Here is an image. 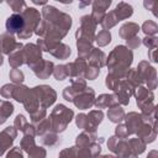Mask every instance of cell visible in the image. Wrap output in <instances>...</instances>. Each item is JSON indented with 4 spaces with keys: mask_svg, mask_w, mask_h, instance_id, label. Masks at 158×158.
<instances>
[{
    "mask_svg": "<svg viewBox=\"0 0 158 158\" xmlns=\"http://www.w3.org/2000/svg\"><path fill=\"white\" fill-rule=\"evenodd\" d=\"M133 54L131 49H128L125 46H116L109 54V58L106 59V65L109 68V73H112L117 75L120 79H125L130 65L132 63Z\"/></svg>",
    "mask_w": 158,
    "mask_h": 158,
    "instance_id": "obj_1",
    "label": "cell"
},
{
    "mask_svg": "<svg viewBox=\"0 0 158 158\" xmlns=\"http://www.w3.org/2000/svg\"><path fill=\"white\" fill-rule=\"evenodd\" d=\"M74 116V112L73 110L68 109L67 106L59 104L57 105L52 112H51V116H49V120H51V131L54 132V133H59V132H63L68 123L72 121Z\"/></svg>",
    "mask_w": 158,
    "mask_h": 158,
    "instance_id": "obj_2",
    "label": "cell"
},
{
    "mask_svg": "<svg viewBox=\"0 0 158 158\" xmlns=\"http://www.w3.org/2000/svg\"><path fill=\"white\" fill-rule=\"evenodd\" d=\"M21 15L23 17V28L20 33H17V36L20 40H26L30 38L36 31L38 23L41 22V15L40 11H37L35 7H26Z\"/></svg>",
    "mask_w": 158,
    "mask_h": 158,
    "instance_id": "obj_3",
    "label": "cell"
},
{
    "mask_svg": "<svg viewBox=\"0 0 158 158\" xmlns=\"http://www.w3.org/2000/svg\"><path fill=\"white\" fill-rule=\"evenodd\" d=\"M95 28H96V23L94 22L91 16H89V15L83 16L80 20V27L78 28V31L75 33L77 40L81 38V40H86L93 43V41L95 40V35H94Z\"/></svg>",
    "mask_w": 158,
    "mask_h": 158,
    "instance_id": "obj_4",
    "label": "cell"
},
{
    "mask_svg": "<svg viewBox=\"0 0 158 158\" xmlns=\"http://www.w3.org/2000/svg\"><path fill=\"white\" fill-rule=\"evenodd\" d=\"M42 51L40 49V47L37 44L33 43H27L22 47V56H23V63H26L31 69L36 68L41 62H42V57H41Z\"/></svg>",
    "mask_w": 158,
    "mask_h": 158,
    "instance_id": "obj_5",
    "label": "cell"
},
{
    "mask_svg": "<svg viewBox=\"0 0 158 158\" xmlns=\"http://www.w3.org/2000/svg\"><path fill=\"white\" fill-rule=\"evenodd\" d=\"M33 91L38 99L40 106L42 109H47L51 105H53V102L56 101L57 94L56 91L49 86V85H38L33 88Z\"/></svg>",
    "mask_w": 158,
    "mask_h": 158,
    "instance_id": "obj_6",
    "label": "cell"
},
{
    "mask_svg": "<svg viewBox=\"0 0 158 158\" xmlns=\"http://www.w3.org/2000/svg\"><path fill=\"white\" fill-rule=\"evenodd\" d=\"M133 91H135V88L126 79H122V80H120V83L115 88L114 96L116 98L118 105L120 104L121 105H127L130 102L131 95H133Z\"/></svg>",
    "mask_w": 158,
    "mask_h": 158,
    "instance_id": "obj_7",
    "label": "cell"
},
{
    "mask_svg": "<svg viewBox=\"0 0 158 158\" xmlns=\"http://www.w3.org/2000/svg\"><path fill=\"white\" fill-rule=\"evenodd\" d=\"M107 147L111 152H114L116 156L125 158L128 154H131V149H130V144L128 141L126 139H120L116 136H112L109 138L107 141Z\"/></svg>",
    "mask_w": 158,
    "mask_h": 158,
    "instance_id": "obj_8",
    "label": "cell"
},
{
    "mask_svg": "<svg viewBox=\"0 0 158 158\" xmlns=\"http://www.w3.org/2000/svg\"><path fill=\"white\" fill-rule=\"evenodd\" d=\"M94 101H95V91L91 88H86L84 91L79 93L73 100L74 105L81 110L90 109L94 105Z\"/></svg>",
    "mask_w": 158,
    "mask_h": 158,
    "instance_id": "obj_9",
    "label": "cell"
},
{
    "mask_svg": "<svg viewBox=\"0 0 158 158\" xmlns=\"http://www.w3.org/2000/svg\"><path fill=\"white\" fill-rule=\"evenodd\" d=\"M16 136H17V130L14 126H9L0 132V157L12 146Z\"/></svg>",
    "mask_w": 158,
    "mask_h": 158,
    "instance_id": "obj_10",
    "label": "cell"
},
{
    "mask_svg": "<svg viewBox=\"0 0 158 158\" xmlns=\"http://www.w3.org/2000/svg\"><path fill=\"white\" fill-rule=\"evenodd\" d=\"M135 96H136V102L138 105V107L142 110L149 105L153 104V99H154V95L152 93V90L144 88V86H137L133 91Z\"/></svg>",
    "mask_w": 158,
    "mask_h": 158,
    "instance_id": "obj_11",
    "label": "cell"
},
{
    "mask_svg": "<svg viewBox=\"0 0 158 158\" xmlns=\"http://www.w3.org/2000/svg\"><path fill=\"white\" fill-rule=\"evenodd\" d=\"M0 40H1V43H0V49L4 54H11L12 52L17 51V49H21L23 46L19 42L15 41V38L12 37V35L10 33H4L0 36Z\"/></svg>",
    "mask_w": 158,
    "mask_h": 158,
    "instance_id": "obj_12",
    "label": "cell"
},
{
    "mask_svg": "<svg viewBox=\"0 0 158 158\" xmlns=\"http://www.w3.org/2000/svg\"><path fill=\"white\" fill-rule=\"evenodd\" d=\"M123 120H126V125L125 126L127 128L128 136L130 135H133V133H137V131L144 123L143 120H142L141 114H137V112H130V114L125 115V118Z\"/></svg>",
    "mask_w": 158,
    "mask_h": 158,
    "instance_id": "obj_13",
    "label": "cell"
},
{
    "mask_svg": "<svg viewBox=\"0 0 158 158\" xmlns=\"http://www.w3.org/2000/svg\"><path fill=\"white\" fill-rule=\"evenodd\" d=\"M86 67H88V64H86L85 59L79 58V57H78V59H75L74 62L65 64L68 77L72 78V79H73V78H78V77H83V74H84Z\"/></svg>",
    "mask_w": 158,
    "mask_h": 158,
    "instance_id": "obj_14",
    "label": "cell"
},
{
    "mask_svg": "<svg viewBox=\"0 0 158 158\" xmlns=\"http://www.w3.org/2000/svg\"><path fill=\"white\" fill-rule=\"evenodd\" d=\"M111 1H101V0H98V1H94L93 2V12H91V19L94 20V22L98 25V23H101L104 16L106 15V9L110 6Z\"/></svg>",
    "mask_w": 158,
    "mask_h": 158,
    "instance_id": "obj_15",
    "label": "cell"
},
{
    "mask_svg": "<svg viewBox=\"0 0 158 158\" xmlns=\"http://www.w3.org/2000/svg\"><path fill=\"white\" fill-rule=\"evenodd\" d=\"M58 158H93L89 148H79L77 146L60 151Z\"/></svg>",
    "mask_w": 158,
    "mask_h": 158,
    "instance_id": "obj_16",
    "label": "cell"
},
{
    "mask_svg": "<svg viewBox=\"0 0 158 158\" xmlns=\"http://www.w3.org/2000/svg\"><path fill=\"white\" fill-rule=\"evenodd\" d=\"M6 31L10 35L20 33L23 28V17L21 14H12L6 20Z\"/></svg>",
    "mask_w": 158,
    "mask_h": 158,
    "instance_id": "obj_17",
    "label": "cell"
},
{
    "mask_svg": "<svg viewBox=\"0 0 158 158\" xmlns=\"http://www.w3.org/2000/svg\"><path fill=\"white\" fill-rule=\"evenodd\" d=\"M137 136L138 138L143 142V143H151L156 139V136H157V128L153 127L152 125L149 123H143L142 127L137 131Z\"/></svg>",
    "mask_w": 158,
    "mask_h": 158,
    "instance_id": "obj_18",
    "label": "cell"
},
{
    "mask_svg": "<svg viewBox=\"0 0 158 158\" xmlns=\"http://www.w3.org/2000/svg\"><path fill=\"white\" fill-rule=\"evenodd\" d=\"M53 69H54V64L52 62L43 60L42 59V62L36 68H33L32 70H33V73L36 74L37 78H40V79H47L51 74H53Z\"/></svg>",
    "mask_w": 158,
    "mask_h": 158,
    "instance_id": "obj_19",
    "label": "cell"
},
{
    "mask_svg": "<svg viewBox=\"0 0 158 158\" xmlns=\"http://www.w3.org/2000/svg\"><path fill=\"white\" fill-rule=\"evenodd\" d=\"M89 59V64L93 65V67H96V68H102L104 65H106V56L105 53L99 49V48H94L91 51V53L89 54L88 57Z\"/></svg>",
    "mask_w": 158,
    "mask_h": 158,
    "instance_id": "obj_20",
    "label": "cell"
},
{
    "mask_svg": "<svg viewBox=\"0 0 158 158\" xmlns=\"http://www.w3.org/2000/svg\"><path fill=\"white\" fill-rule=\"evenodd\" d=\"M94 105L100 110V109H107V107H112L118 105L116 98L114 96V94H101L100 96H98L94 101Z\"/></svg>",
    "mask_w": 158,
    "mask_h": 158,
    "instance_id": "obj_21",
    "label": "cell"
},
{
    "mask_svg": "<svg viewBox=\"0 0 158 158\" xmlns=\"http://www.w3.org/2000/svg\"><path fill=\"white\" fill-rule=\"evenodd\" d=\"M22 104L25 105V109L27 110V112H30V115L36 112L40 109V102H38V99H37L33 89L28 90V93H27V95H26V98H25Z\"/></svg>",
    "mask_w": 158,
    "mask_h": 158,
    "instance_id": "obj_22",
    "label": "cell"
},
{
    "mask_svg": "<svg viewBox=\"0 0 158 158\" xmlns=\"http://www.w3.org/2000/svg\"><path fill=\"white\" fill-rule=\"evenodd\" d=\"M138 30H139V27H138V25L137 23H133V22H127V23H125V25H122L121 26V28H120V37L121 38H123V40H130V38H132V37H135V36H137V33H138Z\"/></svg>",
    "mask_w": 158,
    "mask_h": 158,
    "instance_id": "obj_23",
    "label": "cell"
},
{
    "mask_svg": "<svg viewBox=\"0 0 158 158\" xmlns=\"http://www.w3.org/2000/svg\"><path fill=\"white\" fill-rule=\"evenodd\" d=\"M96 141V133H89V132H81L75 138V144L79 148H89L91 143Z\"/></svg>",
    "mask_w": 158,
    "mask_h": 158,
    "instance_id": "obj_24",
    "label": "cell"
},
{
    "mask_svg": "<svg viewBox=\"0 0 158 158\" xmlns=\"http://www.w3.org/2000/svg\"><path fill=\"white\" fill-rule=\"evenodd\" d=\"M136 70L138 72V74H139V77H141V79H142L143 81H147L154 73H157L156 69H154L148 62H146V60L139 62V64L137 65Z\"/></svg>",
    "mask_w": 158,
    "mask_h": 158,
    "instance_id": "obj_25",
    "label": "cell"
},
{
    "mask_svg": "<svg viewBox=\"0 0 158 158\" xmlns=\"http://www.w3.org/2000/svg\"><path fill=\"white\" fill-rule=\"evenodd\" d=\"M77 47H78L79 58H83V59H88L89 54H90L91 51L94 49L91 42H89V41H86V40H81V38H78V40H77Z\"/></svg>",
    "mask_w": 158,
    "mask_h": 158,
    "instance_id": "obj_26",
    "label": "cell"
},
{
    "mask_svg": "<svg viewBox=\"0 0 158 158\" xmlns=\"http://www.w3.org/2000/svg\"><path fill=\"white\" fill-rule=\"evenodd\" d=\"M133 10H132V6L126 4V2H118V5L116 6V9L114 10V14L115 16L117 17L118 21L121 20H125V19H128L131 15H132Z\"/></svg>",
    "mask_w": 158,
    "mask_h": 158,
    "instance_id": "obj_27",
    "label": "cell"
},
{
    "mask_svg": "<svg viewBox=\"0 0 158 158\" xmlns=\"http://www.w3.org/2000/svg\"><path fill=\"white\" fill-rule=\"evenodd\" d=\"M75 122H77V126L79 128H83L85 132H89V133H96V126H94L93 123H90L88 116L85 114H79L75 118Z\"/></svg>",
    "mask_w": 158,
    "mask_h": 158,
    "instance_id": "obj_28",
    "label": "cell"
},
{
    "mask_svg": "<svg viewBox=\"0 0 158 158\" xmlns=\"http://www.w3.org/2000/svg\"><path fill=\"white\" fill-rule=\"evenodd\" d=\"M49 53L52 54V56H54L56 58H59V59H67L69 56H70V48L67 46V44H64V43H57L51 51H49Z\"/></svg>",
    "mask_w": 158,
    "mask_h": 158,
    "instance_id": "obj_29",
    "label": "cell"
},
{
    "mask_svg": "<svg viewBox=\"0 0 158 158\" xmlns=\"http://www.w3.org/2000/svg\"><path fill=\"white\" fill-rule=\"evenodd\" d=\"M107 117H109V120H110L111 122H114V123H120V122L125 118V111H123V109H121L120 105L109 107Z\"/></svg>",
    "mask_w": 158,
    "mask_h": 158,
    "instance_id": "obj_30",
    "label": "cell"
},
{
    "mask_svg": "<svg viewBox=\"0 0 158 158\" xmlns=\"http://www.w3.org/2000/svg\"><path fill=\"white\" fill-rule=\"evenodd\" d=\"M14 112V105L10 101L0 100V125H2Z\"/></svg>",
    "mask_w": 158,
    "mask_h": 158,
    "instance_id": "obj_31",
    "label": "cell"
},
{
    "mask_svg": "<svg viewBox=\"0 0 158 158\" xmlns=\"http://www.w3.org/2000/svg\"><path fill=\"white\" fill-rule=\"evenodd\" d=\"M125 79H126L135 89H136L137 86H141V84L143 83V80L141 79V77H139V74H138V72H137L136 69H128V72H127Z\"/></svg>",
    "mask_w": 158,
    "mask_h": 158,
    "instance_id": "obj_32",
    "label": "cell"
},
{
    "mask_svg": "<svg viewBox=\"0 0 158 158\" xmlns=\"http://www.w3.org/2000/svg\"><path fill=\"white\" fill-rule=\"evenodd\" d=\"M128 144H130V149H131V153L132 154H141L144 152L146 149V143H143L139 138H131L128 141Z\"/></svg>",
    "mask_w": 158,
    "mask_h": 158,
    "instance_id": "obj_33",
    "label": "cell"
},
{
    "mask_svg": "<svg viewBox=\"0 0 158 158\" xmlns=\"http://www.w3.org/2000/svg\"><path fill=\"white\" fill-rule=\"evenodd\" d=\"M9 63L12 67V69L19 68L21 64H23V56H22V49H17L12 52L9 56Z\"/></svg>",
    "mask_w": 158,
    "mask_h": 158,
    "instance_id": "obj_34",
    "label": "cell"
},
{
    "mask_svg": "<svg viewBox=\"0 0 158 158\" xmlns=\"http://www.w3.org/2000/svg\"><path fill=\"white\" fill-rule=\"evenodd\" d=\"M20 147H21V149H23L27 154L31 153V152L36 148L35 137H32V136H25V135H23V137H22V139H21V142H20Z\"/></svg>",
    "mask_w": 158,
    "mask_h": 158,
    "instance_id": "obj_35",
    "label": "cell"
},
{
    "mask_svg": "<svg viewBox=\"0 0 158 158\" xmlns=\"http://www.w3.org/2000/svg\"><path fill=\"white\" fill-rule=\"evenodd\" d=\"M28 90L30 89L27 86H25V85H21V84L20 85H16L15 89H14V93H12V99H15L19 102H23V100H25Z\"/></svg>",
    "mask_w": 158,
    "mask_h": 158,
    "instance_id": "obj_36",
    "label": "cell"
},
{
    "mask_svg": "<svg viewBox=\"0 0 158 158\" xmlns=\"http://www.w3.org/2000/svg\"><path fill=\"white\" fill-rule=\"evenodd\" d=\"M117 22H118L117 17L115 16L114 11H111V12H109V14H106V15L104 16V19H102V21H101V26L104 27V30L109 31V30H110L111 27H114Z\"/></svg>",
    "mask_w": 158,
    "mask_h": 158,
    "instance_id": "obj_37",
    "label": "cell"
},
{
    "mask_svg": "<svg viewBox=\"0 0 158 158\" xmlns=\"http://www.w3.org/2000/svg\"><path fill=\"white\" fill-rule=\"evenodd\" d=\"M95 41H96V43H98L99 47H104V46L109 44L110 41H111V33H110V31L101 30V31L95 36Z\"/></svg>",
    "mask_w": 158,
    "mask_h": 158,
    "instance_id": "obj_38",
    "label": "cell"
},
{
    "mask_svg": "<svg viewBox=\"0 0 158 158\" xmlns=\"http://www.w3.org/2000/svg\"><path fill=\"white\" fill-rule=\"evenodd\" d=\"M36 128V135L38 136H43L44 133L51 131V120L48 118H43L42 121H40L37 125H33Z\"/></svg>",
    "mask_w": 158,
    "mask_h": 158,
    "instance_id": "obj_39",
    "label": "cell"
},
{
    "mask_svg": "<svg viewBox=\"0 0 158 158\" xmlns=\"http://www.w3.org/2000/svg\"><path fill=\"white\" fill-rule=\"evenodd\" d=\"M70 88H72L73 91L78 95L79 93H81V91H84V90L86 89V81H85V79L81 78V77L73 78V79H72V85H70Z\"/></svg>",
    "mask_w": 158,
    "mask_h": 158,
    "instance_id": "obj_40",
    "label": "cell"
},
{
    "mask_svg": "<svg viewBox=\"0 0 158 158\" xmlns=\"http://www.w3.org/2000/svg\"><path fill=\"white\" fill-rule=\"evenodd\" d=\"M142 31L147 35V36H154L157 32H158V26L154 21H146L143 25H142Z\"/></svg>",
    "mask_w": 158,
    "mask_h": 158,
    "instance_id": "obj_41",
    "label": "cell"
},
{
    "mask_svg": "<svg viewBox=\"0 0 158 158\" xmlns=\"http://www.w3.org/2000/svg\"><path fill=\"white\" fill-rule=\"evenodd\" d=\"M86 116H88L90 123H93L94 126L98 127V125H99V123L102 121V118H104V112H102L101 110H93V111H90L89 115H86Z\"/></svg>",
    "mask_w": 158,
    "mask_h": 158,
    "instance_id": "obj_42",
    "label": "cell"
},
{
    "mask_svg": "<svg viewBox=\"0 0 158 158\" xmlns=\"http://www.w3.org/2000/svg\"><path fill=\"white\" fill-rule=\"evenodd\" d=\"M58 141H59V138H58V136H57V133H54V132H47V133H44L43 136H42V143L44 144V146H54V144H57L58 143Z\"/></svg>",
    "mask_w": 158,
    "mask_h": 158,
    "instance_id": "obj_43",
    "label": "cell"
},
{
    "mask_svg": "<svg viewBox=\"0 0 158 158\" xmlns=\"http://www.w3.org/2000/svg\"><path fill=\"white\" fill-rule=\"evenodd\" d=\"M9 77H10V79H11L12 84H17V85H20V84L23 81V79H25L23 73H22L20 69H17V68H16V69H11Z\"/></svg>",
    "mask_w": 158,
    "mask_h": 158,
    "instance_id": "obj_44",
    "label": "cell"
},
{
    "mask_svg": "<svg viewBox=\"0 0 158 158\" xmlns=\"http://www.w3.org/2000/svg\"><path fill=\"white\" fill-rule=\"evenodd\" d=\"M7 4L12 9L14 14H21L23 11L22 9H26V2L22 0H10L7 1Z\"/></svg>",
    "mask_w": 158,
    "mask_h": 158,
    "instance_id": "obj_45",
    "label": "cell"
},
{
    "mask_svg": "<svg viewBox=\"0 0 158 158\" xmlns=\"http://www.w3.org/2000/svg\"><path fill=\"white\" fill-rule=\"evenodd\" d=\"M53 75H54V78H56L57 80H64V79L68 77L65 64H60V65L54 67V69H53Z\"/></svg>",
    "mask_w": 158,
    "mask_h": 158,
    "instance_id": "obj_46",
    "label": "cell"
},
{
    "mask_svg": "<svg viewBox=\"0 0 158 158\" xmlns=\"http://www.w3.org/2000/svg\"><path fill=\"white\" fill-rule=\"evenodd\" d=\"M99 73H100V69H99V68L93 67V65H90V64H89V65L86 67V69H85V72H84L83 77H84L85 79L94 80V79H96V78H98Z\"/></svg>",
    "mask_w": 158,
    "mask_h": 158,
    "instance_id": "obj_47",
    "label": "cell"
},
{
    "mask_svg": "<svg viewBox=\"0 0 158 158\" xmlns=\"http://www.w3.org/2000/svg\"><path fill=\"white\" fill-rule=\"evenodd\" d=\"M120 80H122V79H120L117 75H115V74H112V73H109L107 77H106L105 84H106V86H107L109 89L115 90V88L117 86V84L120 83Z\"/></svg>",
    "mask_w": 158,
    "mask_h": 158,
    "instance_id": "obj_48",
    "label": "cell"
},
{
    "mask_svg": "<svg viewBox=\"0 0 158 158\" xmlns=\"http://www.w3.org/2000/svg\"><path fill=\"white\" fill-rule=\"evenodd\" d=\"M27 126H28V122H27L26 117L23 115H17L16 118H15V122H14V127L16 130H20V131L23 132Z\"/></svg>",
    "mask_w": 158,
    "mask_h": 158,
    "instance_id": "obj_49",
    "label": "cell"
},
{
    "mask_svg": "<svg viewBox=\"0 0 158 158\" xmlns=\"http://www.w3.org/2000/svg\"><path fill=\"white\" fill-rule=\"evenodd\" d=\"M43 118H46V109H38L36 112L31 114V121L32 125H37L40 121H42Z\"/></svg>",
    "mask_w": 158,
    "mask_h": 158,
    "instance_id": "obj_50",
    "label": "cell"
},
{
    "mask_svg": "<svg viewBox=\"0 0 158 158\" xmlns=\"http://www.w3.org/2000/svg\"><path fill=\"white\" fill-rule=\"evenodd\" d=\"M15 84H5L1 89H0V95L4 96L5 99H10L12 98V93H14V89H15Z\"/></svg>",
    "mask_w": 158,
    "mask_h": 158,
    "instance_id": "obj_51",
    "label": "cell"
},
{
    "mask_svg": "<svg viewBox=\"0 0 158 158\" xmlns=\"http://www.w3.org/2000/svg\"><path fill=\"white\" fill-rule=\"evenodd\" d=\"M146 47H148L149 49L157 48V43H158V38L156 36H147L141 41Z\"/></svg>",
    "mask_w": 158,
    "mask_h": 158,
    "instance_id": "obj_52",
    "label": "cell"
},
{
    "mask_svg": "<svg viewBox=\"0 0 158 158\" xmlns=\"http://www.w3.org/2000/svg\"><path fill=\"white\" fill-rule=\"evenodd\" d=\"M115 136L120 139H125L126 137H128V132H127V128L125 125L122 123H118L115 128Z\"/></svg>",
    "mask_w": 158,
    "mask_h": 158,
    "instance_id": "obj_53",
    "label": "cell"
},
{
    "mask_svg": "<svg viewBox=\"0 0 158 158\" xmlns=\"http://www.w3.org/2000/svg\"><path fill=\"white\" fill-rule=\"evenodd\" d=\"M46 154H47L46 149L42 148V147H37V146L31 153H28L30 158H46Z\"/></svg>",
    "mask_w": 158,
    "mask_h": 158,
    "instance_id": "obj_54",
    "label": "cell"
},
{
    "mask_svg": "<svg viewBox=\"0 0 158 158\" xmlns=\"http://www.w3.org/2000/svg\"><path fill=\"white\" fill-rule=\"evenodd\" d=\"M126 43H127V48H128V49H136L137 47H139V44H141L142 42H141V38H139L138 36H135V37L127 40Z\"/></svg>",
    "mask_w": 158,
    "mask_h": 158,
    "instance_id": "obj_55",
    "label": "cell"
},
{
    "mask_svg": "<svg viewBox=\"0 0 158 158\" xmlns=\"http://www.w3.org/2000/svg\"><path fill=\"white\" fill-rule=\"evenodd\" d=\"M6 158H23L21 148H20V147H14V148H11V149L9 151Z\"/></svg>",
    "mask_w": 158,
    "mask_h": 158,
    "instance_id": "obj_56",
    "label": "cell"
},
{
    "mask_svg": "<svg viewBox=\"0 0 158 158\" xmlns=\"http://www.w3.org/2000/svg\"><path fill=\"white\" fill-rule=\"evenodd\" d=\"M75 96H77V94L73 91V89H72L70 86H67V88L63 90V98H64L67 101H73Z\"/></svg>",
    "mask_w": 158,
    "mask_h": 158,
    "instance_id": "obj_57",
    "label": "cell"
},
{
    "mask_svg": "<svg viewBox=\"0 0 158 158\" xmlns=\"http://www.w3.org/2000/svg\"><path fill=\"white\" fill-rule=\"evenodd\" d=\"M89 152H90V154H91V157L93 158H95V157H98L99 154H100V152H101V147H100V144H98V143H91L90 146H89Z\"/></svg>",
    "mask_w": 158,
    "mask_h": 158,
    "instance_id": "obj_58",
    "label": "cell"
},
{
    "mask_svg": "<svg viewBox=\"0 0 158 158\" xmlns=\"http://www.w3.org/2000/svg\"><path fill=\"white\" fill-rule=\"evenodd\" d=\"M157 48H153V49H149V52H148V56H149V59L152 60V62H157L158 59H157Z\"/></svg>",
    "mask_w": 158,
    "mask_h": 158,
    "instance_id": "obj_59",
    "label": "cell"
},
{
    "mask_svg": "<svg viewBox=\"0 0 158 158\" xmlns=\"http://www.w3.org/2000/svg\"><path fill=\"white\" fill-rule=\"evenodd\" d=\"M147 158H158L157 151H151V152L148 153V157H147Z\"/></svg>",
    "mask_w": 158,
    "mask_h": 158,
    "instance_id": "obj_60",
    "label": "cell"
},
{
    "mask_svg": "<svg viewBox=\"0 0 158 158\" xmlns=\"http://www.w3.org/2000/svg\"><path fill=\"white\" fill-rule=\"evenodd\" d=\"M95 158H121V157H118V156H98V157H95Z\"/></svg>",
    "mask_w": 158,
    "mask_h": 158,
    "instance_id": "obj_61",
    "label": "cell"
},
{
    "mask_svg": "<svg viewBox=\"0 0 158 158\" xmlns=\"http://www.w3.org/2000/svg\"><path fill=\"white\" fill-rule=\"evenodd\" d=\"M125 158H137V156L131 153V154H128V156H127V157H125Z\"/></svg>",
    "mask_w": 158,
    "mask_h": 158,
    "instance_id": "obj_62",
    "label": "cell"
},
{
    "mask_svg": "<svg viewBox=\"0 0 158 158\" xmlns=\"http://www.w3.org/2000/svg\"><path fill=\"white\" fill-rule=\"evenodd\" d=\"M2 62H4V58H2V53H0V65L2 64Z\"/></svg>",
    "mask_w": 158,
    "mask_h": 158,
    "instance_id": "obj_63",
    "label": "cell"
},
{
    "mask_svg": "<svg viewBox=\"0 0 158 158\" xmlns=\"http://www.w3.org/2000/svg\"><path fill=\"white\" fill-rule=\"evenodd\" d=\"M0 43H1V40H0Z\"/></svg>",
    "mask_w": 158,
    "mask_h": 158,
    "instance_id": "obj_64",
    "label": "cell"
}]
</instances>
